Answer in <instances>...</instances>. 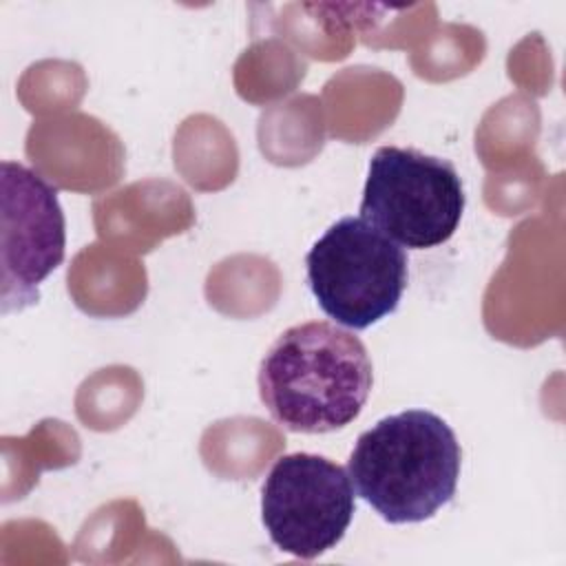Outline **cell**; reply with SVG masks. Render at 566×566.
Instances as JSON below:
<instances>
[{"label":"cell","mask_w":566,"mask_h":566,"mask_svg":"<svg viewBox=\"0 0 566 566\" xmlns=\"http://www.w3.org/2000/svg\"><path fill=\"white\" fill-rule=\"evenodd\" d=\"M460 462V442L447 420L407 409L358 436L347 473L356 495L385 522L416 524L453 500Z\"/></svg>","instance_id":"2"},{"label":"cell","mask_w":566,"mask_h":566,"mask_svg":"<svg viewBox=\"0 0 566 566\" xmlns=\"http://www.w3.org/2000/svg\"><path fill=\"white\" fill-rule=\"evenodd\" d=\"M256 382L261 402L281 427L329 433L360 416L374 374L358 336L327 321H310L270 345Z\"/></svg>","instance_id":"1"},{"label":"cell","mask_w":566,"mask_h":566,"mask_svg":"<svg viewBox=\"0 0 566 566\" xmlns=\"http://www.w3.org/2000/svg\"><path fill=\"white\" fill-rule=\"evenodd\" d=\"M405 250L360 217H343L310 248L307 283L318 307L349 329H367L398 310L407 287Z\"/></svg>","instance_id":"3"},{"label":"cell","mask_w":566,"mask_h":566,"mask_svg":"<svg viewBox=\"0 0 566 566\" xmlns=\"http://www.w3.org/2000/svg\"><path fill=\"white\" fill-rule=\"evenodd\" d=\"M64 212L55 188L31 168L2 161V312L40 298V283L64 259Z\"/></svg>","instance_id":"6"},{"label":"cell","mask_w":566,"mask_h":566,"mask_svg":"<svg viewBox=\"0 0 566 566\" xmlns=\"http://www.w3.org/2000/svg\"><path fill=\"white\" fill-rule=\"evenodd\" d=\"M464 203L462 179L449 159L380 146L369 159L358 212L400 248L427 250L453 237Z\"/></svg>","instance_id":"4"},{"label":"cell","mask_w":566,"mask_h":566,"mask_svg":"<svg viewBox=\"0 0 566 566\" xmlns=\"http://www.w3.org/2000/svg\"><path fill=\"white\" fill-rule=\"evenodd\" d=\"M354 511L347 469L316 453L281 455L261 486V520L272 544L305 562L345 537Z\"/></svg>","instance_id":"5"}]
</instances>
